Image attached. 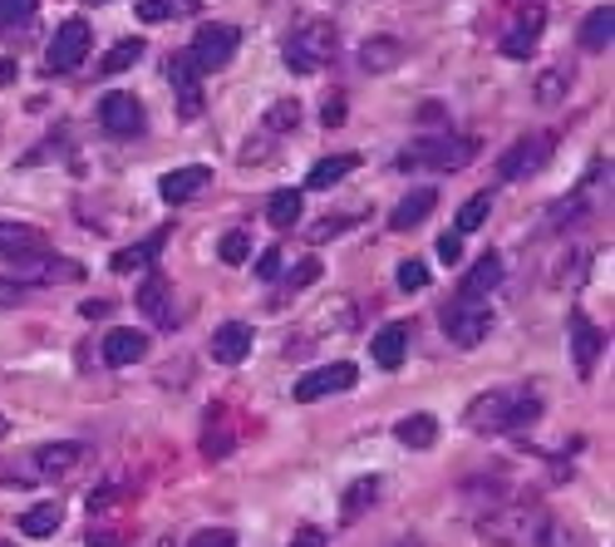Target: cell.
Here are the masks:
<instances>
[{"label":"cell","mask_w":615,"mask_h":547,"mask_svg":"<svg viewBox=\"0 0 615 547\" xmlns=\"http://www.w3.org/2000/svg\"><path fill=\"white\" fill-rule=\"evenodd\" d=\"M104 311H109V301H84L79 307V315H104Z\"/></svg>","instance_id":"f907efd6"},{"label":"cell","mask_w":615,"mask_h":547,"mask_svg":"<svg viewBox=\"0 0 615 547\" xmlns=\"http://www.w3.org/2000/svg\"><path fill=\"white\" fill-rule=\"evenodd\" d=\"M89 6H109V0H89Z\"/></svg>","instance_id":"f5cc1de1"},{"label":"cell","mask_w":615,"mask_h":547,"mask_svg":"<svg viewBox=\"0 0 615 547\" xmlns=\"http://www.w3.org/2000/svg\"><path fill=\"white\" fill-rule=\"evenodd\" d=\"M237 45H241V30L237 25H203L193 35V50H187V55L197 60V69H222L227 65L231 55H237Z\"/></svg>","instance_id":"30bf717a"},{"label":"cell","mask_w":615,"mask_h":547,"mask_svg":"<svg viewBox=\"0 0 615 547\" xmlns=\"http://www.w3.org/2000/svg\"><path fill=\"white\" fill-rule=\"evenodd\" d=\"M153 547H168V538H158V543H153Z\"/></svg>","instance_id":"db71d44e"},{"label":"cell","mask_w":615,"mask_h":547,"mask_svg":"<svg viewBox=\"0 0 615 547\" xmlns=\"http://www.w3.org/2000/svg\"><path fill=\"white\" fill-rule=\"evenodd\" d=\"M433 207H439V193H433V187H413L404 203L389 213V227H395V233H409V227H419Z\"/></svg>","instance_id":"cb8c5ba5"},{"label":"cell","mask_w":615,"mask_h":547,"mask_svg":"<svg viewBox=\"0 0 615 547\" xmlns=\"http://www.w3.org/2000/svg\"><path fill=\"white\" fill-rule=\"evenodd\" d=\"M84 55H89V25H84V20H65L60 35H55V45H50V55H45L50 75H69V69H79Z\"/></svg>","instance_id":"7c38bea8"},{"label":"cell","mask_w":615,"mask_h":547,"mask_svg":"<svg viewBox=\"0 0 615 547\" xmlns=\"http://www.w3.org/2000/svg\"><path fill=\"white\" fill-rule=\"evenodd\" d=\"M375 498H379V479H375V473H369V479H359V483H349V493H345V503H341V518L355 523Z\"/></svg>","instance_id":"1f68e13d"},{"label":"cell","mask_w":615,"mask_h":547,"mask_svg":"<svg viewBox=\"0 0 615 547\" xmlns=\"http://www.w3.org/2000/svg\"><path fill=\"white\" fill-rule=\"evenodd\" d=\"M478 538L493 547H571V533L537 503H493V508H483Z\"/></svg>","instance_id":"6da1fadb"},{"label":"cell","mask_w":615,"mask_h":547,"mask_svg":"<svg viewBox=\"0 0 615 547\" xmlns=\"http://www.w3.org/2000/svg\"><path fill=\"white\" fill-rule=\"evenodd\" d=\"M276 271H281V251H261V257H257V277L261 281H276Z\"/></svg>","instance_id":"f6af8a7d"},{"label":"cell","mask_w":615,"mask_h":547,"mask_svg":"<svg viewBox=\"0 0 615 547\" xmlns=\"http://www.w3.org/2000/svg\"><path fill=\"white\" fill-rule=\"evenodd\" d=\"M35 251H45V233L30 223H0V257L20 261V257H35Z\"/></svg>","instance_id":"44dd1931"},{"label":"cell","mask_w":615,"mask_h":547,"mask_svg":"<svg viewBox=\"0 0 615 547\" xmlns=\"http://www.w3.org/2000/svg\"><path fill=\"white\" fill-rule=\"evenodd\" d=\"M439 325H443V335H449L453 345H478L487 331H493V311H487V301H463V297H453L449 307L439 311Z\"/></svg>","instance_id":"5b68a950"},{"label":"cell","mask_w":615,"mask_h":547,"mask_svg":"<svg viewBox=\"0 0 615 547\" xmlns=\"http://www.w3.org/2000/svg\"><path fill=\"white\" fill-rule=\"evenodd\" d=\"M133 301H138V311H143L153 325H163V331H173V325H177V315H173V287H168V277H158V271H148Z\"/></svg>","instance_id":"5bb4252c"},{"label":"cell","mask_w":615,"mask_h":547,"mask_svg":"<svg viewBox=\"0 0 615 547\" xmlns=\"http://www.w3.org/2000/svg\"><path fill=\"white\" fill-rule=\"evenodd\" d=\"M542 419V399L537 395H512V390H487L468 405L463 425L473 435H517V429L537 425Z\"/></svg>","instance_id":"7a4b0ae2"},{"label":"cell","mask_w":615,"mask_h":547,"mask_svg":"<svg viewBox=\"0 0 615 547\" xmlns=\"http://www.w3.org/2000/svg\"><path fill=\"white\" fill-rule=\"evenodd\" d=\"M497 281H503V257H497V251H487V257L473 261V271H468V277H463L458 297H463V301H483L487 291L497 287Z\"/></svg>","instance_id":"7402d4cb"},{"label":"cell","mask_w":615,"mask_h":547,"mask_svg":"<svg viewBox=\"0 0 615 547\" xmlns=\"http://www.w3.org/2000/svg\"><path fill=\"white\" fill-rule=\"evenodd\" d=\"M168 84H173V94H177V119L183 124L203 119V69H197V60L187 55V50L168 55Z\"/></svg>","instance_id":"8992f818"},{"label":"cell","mask_w":615,"mask_h":547,"mask_svg":"<svg viewBox=\"0 0 615 547\" xmlns=\"http://www.w3.org/2000/svg\"><path fill=\"white\" fill-rule=\"evenodd\" d=\"M315 277H321V261H315V257H305L301 261V267H295L291 271V291H305V287H311V281Z\"/></svg>","instance_id":"ee69618b"},{"label":"cell","mask_w":615,"mask_h":547,"mask_svg":"<svg viewBox=\"0 0 615 547\" xmlns=\"http://www.w3.org/2000/svg\"><path fill=\"white\" fill-rule=\"evenodd\" d=\"M355 380H359L355 365H349V361H331V365H321V371H305L301 380H295V399H301V405H315V399H325V395L349 390Z\"/></svg>","instance_id":"8fae6325"},{"label":"cell","mask_w":615,"mask_h":547,"mask_svg":"<svg viewBox=\"0 0 615 547\" xmlns=\"http://www.w3.org/2000/svg\"><path fill=\"white\" fill-rule=\"evenodd\" d=\"M203 10V0H138V20L143 25H163V20H187Z\"/></svg>","instance_id":"4316f807"},{"label":"cell","mask_w":615,"mask_h":547,"mask_svg":"<svg viewBox=\"0 0 615 547\" xmlns=\"http://www.w3.org/2000/svg\"><path fill=\"white\" fill-rule=\"evenodd\" d=\"M84 464V444H40L35 449V479H65Z\"/></svg>","instance_id":"ffe728a7"},{"label":"cell","mask_w":615,"mask_h":547,"mask_svg":"<svg viewBox=\"0 0 615 547\" xmlns=\"http://www.w3.org/2000/svg\"><path fill=\"white\" fill-rule=\"evenodd\" d=\"M395 439L404 449H429L433 439H439V419H433V415H404L395 425Z\"/></svg>","instance_id":"f1b7e54d"},{"label":"cell","mask_w":615,"mask_h":547,"mask_svg":"<svg viewBox=\"0 0 615 547\" xmlns=\"http://www.w3.org/2000/svg\"><path fill=\"white\" fill-rule=\"evenodd\" d=\"M138 60H143V40H119V45L99 60V75H123V69H133Z\"/></svg>","instance_id":"836d02e7"},{"label":"cell","mask_w":615,"mask_h":547,"mask_svg":"<svg viewBox=\"0 0 615 547\" xmlns=\"http://www.w3.org/2000/svg\"><path fill=\"white\" fill-rule=\"evenodd\" d=\"M30 10H35V0H0V25H20V20H30Z\"/></svg>","instance_id":"60d3db41"},{"label":"cell","mask_w":615,"mask_h":547,"mask_svg":"<svg viewBox=\"0 0 615 547\" xmlns=\"http://www.w3.org/2000/svg\"><path fill=\"white\" fill-rule=\"evenodd\" d=\"M295 124H301V104H295V99H281V104H271V109H267V133H271V139L291 133Z\"/></svg>","instance_id":"d590c367"},{"label":"cell","mask_w":615,"mask_h":547,"mask_svg":"<svg viewBox=\"0 0 615 547\" xmlns=\"http://www.w3.org/2000/svg\"><path fill=\"white\" fill-rule=\"evenodd\" d=\"M0 547H10V543H0Z\"/></svg>","instance_id":"11a10c76"},{"label":"cell","mask_w":615,"mask_h":547,"mask_svg":"<svg viewBox=\"0 0 615 547\" xmlns=\"http://www.w3.org/2000/svg\"><path fill=\"white\" fill-rule=\"evenodd\" d=\"M355 163L359 158L355 153H331V158H321V163L311 168V178H305V187H315V193H325V187H335L341 178L355 173Z\"/></svg>","instance_id":"83f0119b"},{"label":"cell","mask_w":615,"mask_h":547,"mask_svg":"<svg viewBox=\"0 0 615 547\" xmlns=\"http://www.w3.org/2000/svg\"><path fill=\"white\" fill-rule=\"evenodd\" d=\"M567 89H571V65H551L542 79H537V104H561L567 99Z\"/></svg>","instance_id":"e575fe53"},{"label":"cell","mask_w":615,"mask_h":547,"mask_svg":"<svg viewBox=\"0 0 615 547\" xmlns=\"http://www.w3.org/2000/svg\"><path fill=\"white\" fill-rule=\"evenodd\" d=\"M99 124L114 133V139H138V133L148 129V119H143V104H138L129 89H114V94H104V99H99Z\"/></svg>","instance_id":"9c48e42d"},{"label":"cell","mask_w":615,"mask_h":547,"mask_svg":"<svg viewBox=\"0 0 615 547\" xmlns=\"http://www.w3.org/2000/svg\"><path fill=\"white\" fill-rule=\"evenodd\" d=\"M321 114H325V129H341V124H345V94H331V99H325L321 104Z\"/></svg>","instance_id":"7bdbcfd3"},{"label":"cell","mask_w":615,"mask_h":547,"mask_svg":"<svg viewBox=\"0 0 615 547\" xmlns=\"http://www.w3.org/2000/svg\"><path fill=\"white\" fill-rule=\"evenodd\" d=\"M20 297H25V287H20V281H10V277L0 281V307H15Z\"/></svg>","instance_id":"c3c4849f"},{"label":"cell","mask_w":615,"mask_h":547,"mask_svg":"<svg viewBox=\"0 0 615 547\" xmlns=\"http://www.w3.org/2000/svg\"><path fill=\"white\" fill-rule=\"evenodd\" d=\"M217 257L227 261V267H241V261L251 257V237L247 233H227V237L217 242Z\"/></svg>","instance_id":"8d00e7d4"},{"label":"cell","mask_w":615,"mask_h":547,"mask_svg":"<svg viewBox=\"0 0 615 547\" xmlns=\"http://www.w3.org/2000/svg\"><path fill=\"white\" fill-rule=\"evenodd\" d=\"M601 351H606V335H601L581 311H571V355H576V375H581V380H586V375H596Z\"/></svg>","instance_id":"9a60e30c"},{"label":"cell","mask_w":615,"mask_h":547,"mask_svg":"<svg viewBox=\"0 0 615 547\" xmlns=\"http://www.w3.org/2000/svg\"><path fill=\"white\" fill-rule=\"evenodd\" d=\"M369 355H375L379 371H399V365H404V355H409V325L404 321H389L385 331L369 341Z\"/></svg>","instance_id":"ac0fdd59"},{"label":"cell","mask_w":615,"mask_h":547,"mask_svg":"<svg viewBox=\"0 0 615 547\" xmlns=\"http://www.w3.org/2000/svg\"><path fill=\"white\" fill-rule=\"evenodd\" d=\"M291 547H325V533H321V528H301V533L291 538Z\"/></svg>","instance_id":"681fc988"},{"label":"cell","mask_w":615,"mask_h":547,"mask_svg":"<svg viewBox=\"0 0 615 547\" xmlns=\"http://www.w3.org/2000/svg\"><path fill=\"white\" fill-rule=\"evenodd\" d=\"M399 287H404V291H423V287H429V267H423V261H399Z\"/></svg>","instance_id":"74e56055"},{"label":"cell","mask_w":615,"mask_h":547,"mask_svg":"<svg viewBox=\"0 0 615 547\" xmlns=\"http://www.w3.org/2000/svg\"><path fill=\"white\" fill-rule=\"evenodd\" d=\"M163 242H168V233H153L148 242H133V247L114 251V261H109V267L119 271V277H123V271H148V267L158 261V251H163Z\"/></svg>","instance_id":"484cf974"},{"label":"cell","mask_w":615,"mask_h":547,"mask_svg":"<svg viewBox=\"0 0 615 547\" xmlns=\"http://www.w3.org/2000/svg\"><path fill=\"white\" fill-rule=\"evenodd\" d=\"M335 25L331 20H305L301 30H291V40H285V65L295 69V75H315L321 65H331L335 60Z\"/></svg>","instance_id":"277c9868"},{"label":"cell","mask_w":615,"mask_h":547,"mask_svg":"<svg viewBox=\"0 0 615 547\" xmlns=\"http://www.w3.org/2000/svg\"><path fill=\"white\" fill-rule=\"evenodd\" d=\"M542 20H547V10H542V6L527 10V15L517 20V25L503 35V55H507V60H527V55H532L537 40H542Z\"/></svg>","instance_id":"d6986e66"},{"label":"cell","mask_w":615,"mask_h":547,"mask_svg":"<svg viewBox=\"0 0 615 547\" xmlns=\"http://www.w3.org/2000/svg\"><path fill=\"white\" fill-rule=\"evenodd\" d=\"M251 345H257V331H251L247 321H222L217 331H212V361L217 365H241L251 355Z\"/></svg>","instance_id":"4fadbf2b"},{"label":"cell","mask_w":615,"mask_h":547,"mask_svg":"<svg viewBox=\"0 0 615 547\" xmlns=\"http://www.w3.org/2000/svg\"><path fill=\"white\" fill-rule=\"evenodd\" d=\"M345 227H355V217H325V223L311 227V242H331L335 233H345Z\"/></svg>","instance_id":"b9f144b4"},{"label":"cell","mask_w":615,"mask_h":547,"mask_svg":"<svg viewBox=\"0 0 615 547\" xmlns=\"http://www.w3.org/2000/svg\"><path fill=\"white\" fill-rule=\"evenodd\" d=\"M89 547H123L119 528H89Z\"/></svg>","instance_id":"bcb514c9"},{"label":"cell","mask_w":615,"mask_h":547,"mask_svg":"<svg viewBox=\"0 0 615 547\" xmlns=\"http://www.w3.org/2000/svg\"><path fill=\"white\" fill-rule=\"evenodd\" d=\"M212 183V168L203 163H187V168H173V173H163V183H158V193H163V203H193L197 193Z\"/></svg>","instance_id":"2e32d148"},{"label":"cell","mask_w":615,"mask_h":547,"mask_svg":"<svg viewBox=\"0 0 615 547\" xmlns=\"http://www.w3.org/2000/svg\"><path fill=\"white\" fill-rule=\"evenodd\" d=\"M60 523H65L60 503H35L30 513H20V533H25V538H55Z\"/></svg>","instance_id":"f546056e"},{"label":"cell","mask_w":615,"mask_h":547,"mask_svg":"<svg viewBox=\"0 0 615 547\" xmlns=\"http://www.w3.org/2000/svg\"><path fill=\"white\" fill-rule=\"evenodd\" d=\"M487 213H493V193H473L468 203L458 207V223H453V233H458V237L478 233V227L487 223Z\"/></svg>","instance_id":"d6a6232c"},{"label":"cell","mask_w":615,"mask_h":547,"mask_svg":"<svg viewBox=\"0 0 615 547\" xmlns=\"http://www.w3.org/2000/svg\"><path fill=\"white\" fill-rule=\"evenodd\" d=\"M399 60H404V40H395V35H375V40L359 45V65H365L369 75H385V69H395Z\"/></svg>","instance_id":"d4e9b609"},{"label":"cell","mask_w":615,"mask_h":547,"mask_svg":"<svg viewBox=\"0 0 615 547\" xmlns=\"http://www.w3.org/2000/svg\"><path fill=\"white\" fill-rule=\"evenodd\" d=\"M267 223L276 227V233H291V227L301 223V193H295V187H281V193H271Z\"/></svg>","instance_id":"4dcf8cb0"},{"label":"cell","mask_w":615,"mask_h":547,"mask_svg":"<svg viewBox=\"0 0 615 547\" xmlns=\"http://www.w3.org/2000/svg\"><path fill=\"white\" fill-rule=\"evenodd\" d=\"M104 365H114V371H123V365H138L148 355V335L133 331V325H119V331L104 335Z\"/></svg>","instance_id":"e0dca14e"},{"label":"cell","mask_w":615,"mask_h":547,"mask_svg":"<svg viewBox=\"0 0 615 547\" xmlns=\"http://www.w3.org/2000/svg\"><path fill=\"white\" fill-rule=\"evenodd\" d=\"M187 547H237V533H227V528H203V533H193V538H187Z\"/></svg>","instance_id":"ab89813d"},{"label":"cell","mask_w":615,"mask_h":547,"mask_svg":"<svg viewBox=\"0 0 615 547\" xmlns=\"http://www.w3.org/2000/svg\"><path fill=\"white\" fill-rule=\"evenodd\" d=\"M551 149H557V139L551 133H527V139H517L512 149H507L503 158H497V178H532V173H542L547 168V158Z\"/></svg>","instance_id":"52a82bcc"},{"label":"cell","mask_w":615,"mask_h":547,"mask_svg":"<svg viewBox=\"0 0 615 547\" xmlns=\"http://www.w3.org/2000/svg\"><path fill=\"white\" fill-rule=\"evenodd\" d=\"M15 79V60H0V84Z\"/></svg>","instance_id":"816d5d0a"},{"label":"cell","mask_w":615,"mask_h":547,"mask_svg":"<svg viewBox=\"0 0 615 547\" xmlns=\"http://www.w3.org/2000/svg\"><path fill=\"white\" fill-rule=\"evenodd\" d=\"M231 444H237V439H231L227 429H212V425H207V439H203V454H207V459H227Z\"/></svg>","instance_id":"f35d334b"},{"label":"cell","mask_w":615,"mask_h":547,"mask_svg":"<svg viewBox=\"0 0 615 547\" xmlns=\"http://www.w3.org/2000/svg\"><path fill=\"white\" fill-rule=\"evenodd\" d=\"M478 158V143L458 139V133H433V139H419L399 153V168L413 173V168H433V173H458Z\"/></svg>","instance_id":"3957f363"},{"label":"cell","mask_w":615,"mask_h":547,"mask_svg":"<svg viewBox=\"0 0 615 547\" xmlns=\"http://www.w3.org/2000/svg\"><path fill=\"white\" fill-rule=\"evenodd\" d=\"M84 277V267L79 261H69V257H50V247L45 251H35V257H20V261H10V281H20V287H50V281H79Z\"/></svg>","instance_id":"ba28073f"},{"label":"cell","mask_w":615,"mask_h":547,"mask_svg":"<svg viewBox=\"0 0 615 547\" xmlns=\"http://www.w3.org/2000/svg\"><path fill=\"white\" fill-rule=\"evenodd\" d=\"M439 257H443V261H449V267H453V261H458V257H463V237H458V233H449V237H439Z\"/></svg>","instance_id":"7dc6e473"},{"label":"cell","mask_w":615,"mask_h":547,"mask_svg":"<svg viewBox=\"0 0 615 547\" xmlns=\"http://www.w3.org/2000/svg\"><path fill=\"white\" fill-rule=\"evenodd\" d=\"M611 35H615V6H596L586 20H581V50L586 55H601V50H611Z\"/></svg>","instance_id":"603a6c76"}]
</instances>
